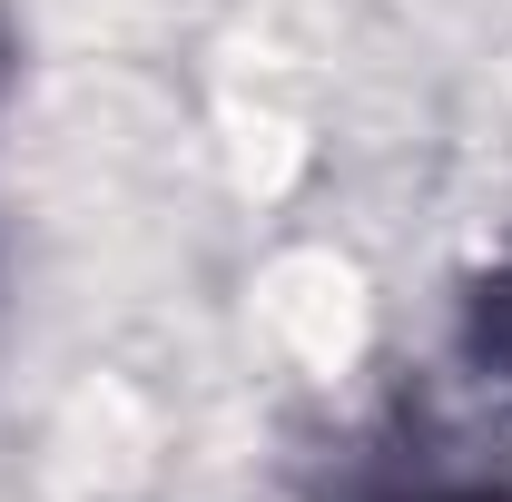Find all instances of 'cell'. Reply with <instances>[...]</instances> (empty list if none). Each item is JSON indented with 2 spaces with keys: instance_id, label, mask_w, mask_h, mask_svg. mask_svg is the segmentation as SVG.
<instances>
[{
  "instance_id": "cell-1",
  "label": "cell",
  "mask_w": 512,
  "mask_h": 502,
  "mask_svg": "<svg viewBox=\"0 0 512 502\" xmlns=\"http://www.w3.org/2000/svg\"><path fill=\"white\" fill-rule=\"evenodd\" d=\"M483 335H493V345H503V355H512V296H503V306H493V325H483Z\"/></svg>"
}]
</instances>
